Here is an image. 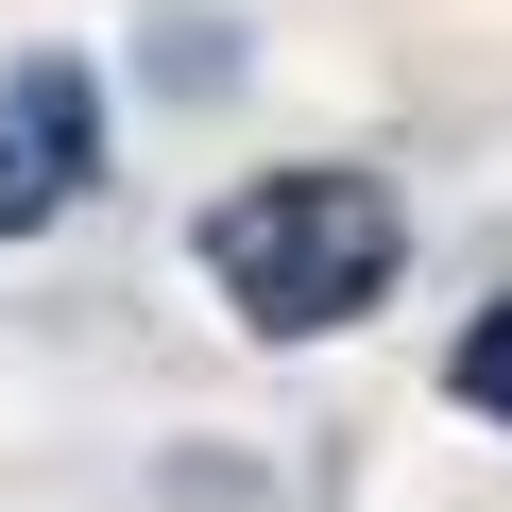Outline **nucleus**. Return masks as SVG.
Here are the masks:
<instances>
[{
	"label": "nucleus",
	"mask_w": 512,
	"mask_h": 512,
	"mask_svg": "<svg viewBox=\"0 0 512 512\" xmlns=\"http://www.w3.org/2000/svg\"><path fill=\"white\" fill-rule=\"evenodd\" d=\"M188 274H205V308L239 342H274V359L291 342H359L410 291V205L359 154H274V171H239V188L188 205Z\"/></svg>",
	"instance_id": "obj_1"
},
{
	"label": "nucleus",
	"mask_w": 512,
	"mask_h": 512,
	"mask_svg": "<svg viewBox=\"0 0 512 512\" xmlns=\"http://www.w3.org/2000/svg\"><path fill=\"white\" fill-rule=\"evenodd\" d=\"M154 86H171V103H222V86H239V35H222V18H154Z\"/></svg>",
	"instance_id": "obj_4"
},
{
	"label": "nucleus",
	"mask_w": 512,
	"mask_h": 512,
	"mask_svg": "<svg viewBox=\"0 0 512 512\" xmlns=\"http://www.w3.org/2000/svg\"><path fill=\"white\" fill-rule=\"evenodd\" d=\"M444 410L512 427V291H495V308H461V342H444Z\"/></svg>",
	"instance_id": "obj_3"
},
{
	"label": "nucleus",
	"mask_w": 512,
	"mask_h": 512,
	"mask_svg": "<svg viewBox=\"0 0 512 512\" xmlns=\"http://www.w3.org/2000/svg\"><path fill=\"white\" fill-rule=\"evenodd\" d=\"M103 188V69L86 52H18L0 69V239H35Z\"/></svg>",
	"instance_id": "obj_2"
}]
</instances>
